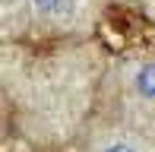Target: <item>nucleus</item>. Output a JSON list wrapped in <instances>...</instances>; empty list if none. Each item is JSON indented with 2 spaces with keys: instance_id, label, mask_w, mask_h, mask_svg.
I'll return each mask as SVG.
<instances>
[{
  "instance_id": "nucleus-1",
  "label": "nucleus",
  "mask_w": 155,
  "mask_h": 152,
  "mask_svg": "<svg viewBox=\"0 0 155 152\" xmlns=\"http://www.w3.org/2000/svg\"><path fill=\"white\" fill-rule=\"evenodd\" d=\"M29 16L45 29H79L92 19V0H22Z\"/></svg>"
},
{
  "instance_id": "nucleus-2",
  "label": "nucleus",
  "mask_w": 155,
  "mask_h": 152,
  "mask_svg": "<svg viewBox=\"0 0 155 152\" xmlns=\"http://www.w3.org/2000/svg\"><path fill=\"white\" fill-rule=\"evenodd\" d=\"M89 152H155V143L149 136H136L127 130H108L92 140Z\"/></svg>"
},
{
  "instance_id": "nucleus-4",
  "label": "nucleus",
  "mask_w": 155,
  "mask_h": 152,
  "mask_svg": "<svg viewBox=\"0 0 155 152\" xmlns=\"http://www.w3.org/2000/svg\"><path fill=\"white\" fill-rule=\"evenodd\" d=\"M149 6H152V16H155V0H149Z\"/></svg>"
},
{
  "instance_id": "nucleus-3",
  "label": "nucleus",
  "mask_w": 155,
  "mask_h": 152,
  "mask_svg": "<svg viewBox=\"0 0 155 152\" xmlns=\"http://www.w3.org/2000/svg\"><path fill=\"white\" fill-rule=\"evenodd\" d=\"M133 92L139 95V98H146V101H155V60L152 64H143V67H136L133 70Z\"/></svg>"
}]
</instances>
